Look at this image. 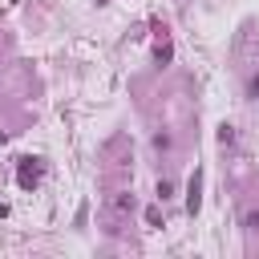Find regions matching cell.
<instances>
[{"mask_svg": "<svg viewBox=\"0 0 259 259\" xmlns=\"http://www.w3.org/2000/svg\"><path fill=\"white\" fill-rule=\"evenodd\" d=\"M40 178V166H36V158H20V186H32Z\"/></svg>", "mask_w": 259, "mask_h": 259, "instance_id": "obj_1", "label": "cell"}, {"mask_svg": "<svg viewBox=\"0 0 259 259\" xmlns=\"http://www.w3.org/2000/svg\"><path fill=\"white\" fill-rule=\"evenodd\" d=\"M198 190H202V174L194 170V178H190V186H186V210H190V214H194V210H198V202H202V198H198Z\"/></svg>", "mask_w": 259, "mask_h": 259, "instance_id": "obj_2", "label": "cell"}, {"mask_svg": "<svg viewBox=\"0 0 259 259\" xmlns=\"http://www.w3.org/2000/svg\"><path fill=\"white\" fill-rule=\"evenodd\" d=\"M109 210H113V214H130V210H134V198H130V194H113V198H109Z\"/></svg>", "mask_w": 259, "mask_h": 259, "instance_id": "obj_3", "label": "cell"}, {"mask_svg": "<svg viewBox=\"0 0 259 259\" xmlns=\"http://www.w3.org/2000/svg\"><path fill=\"white\" fill-rule=\"evenodd\" d=\"M219 142L231 146V142H235V125H219Z\"/></svg>", "mask_w": 259, "mask_h": 259, "instance_id": "obj_4", "label": "cell"}, {"mask_svg": "<svg viewBox=\"0 0 259 259\" xmlns=\"http://www.w3.org/2000/svg\"><path fill=\"white\" fill-rule=\"evenodd\" d=\"M247 93H251V97H259V73L251 77V85H247Z\"/></svg>", "mask_w": 259, "mask_h": 259, "instance_id": "obj_5", "label": "cell"}, {"mask_svg": "<svg viewBox=\"0 0 259 259\" xmlns=\"http://www.w3.org/2000/svg\"><path fill=\"white\" fill-rule=\"evenodd\" d=\"M247 227H251V231H259V210H251V214H247Z\"/></svg>", "mask_w": 259, "mask_h": 259, "instance_id": "obj_6", "label": "cell"}]
</instances>
